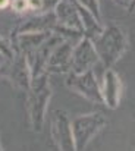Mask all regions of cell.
I'll return each instance as SVG.
<instances>
[{"instance_id":"1","label":"cell","mask_w":135,"mask_h":151,"mask_svg":"<svg viewBox=\"0 0 135 151\" xmlns=\"http://www.w3.org/2000/svg\"><path fill=\"white\" fill-rule=\"evenodd\" d=\"M92 41L98 59L106 68H110L126 49V35L123 29L118 25H109Z\"/></svg>"},{"instance_id":"6","label":"cell","mask_w":135,"mask_h":151,"mask_svg":"<svg viewBox=\"0 0 135 151\" xmlns=\"http://www.w3.org/2000/svg\"><path fill=\"white\" fill-rule=\"evenodd\" d=\"M75 6H77V9L81 12V18H82V25H84V28L87 29V37L90 38V40H94V38H97L101 32H103V29H101V27L98 25V19L95 18V16H92L94 13L88 10V9H84V6H81V4H78V3H75Z\"/></svg>"},{"instance_id":"7","label":"cell","mask_w":135,"mask_h":151,"mask_svg":"<svg viewBox=\"0 0 135 151\" xmlns=\"http://www.w3.org/2000/svg\"><path fill=\"white\" fill-rule=\"evenodd\" d=\"M56 125L60 128V138H62V148L63 150H72L74 144H72V139H71V132H69V126H68V119L63 116V114H57V120H56Z\"/></svg>"},{"instance_id":"4","label":"cell","mask_w":135,"mask_h":151,"mask_svg":"<svg viewBox=\"0 0 135 151\" xmlns=\"http://www.w3.org/2000/svg\"><path fill=\"white\" fill-rule=\"evenodd\" d=\"M98 60V54L95 47L91 44L90 38L87 37L79 43L77 50L74 53V70L77 73H84L90 70V68Z\"/></svg>"},{"instance_id":"10","label":"cell","mask_w":135,"mask_h":151,"mask_svg":"<svg viewBox=\"0 0 135 151\" xmlns=\"http://www.w3.org/2000/svg\"><path fill=\"white\" fill-rule=\"evenodd\" d=\"M131 9H135V0H132V3H131Z\"/></svg>"},{"instance_id":"5","label":"cell","mask_w":135,"mask_h":151,"mask_svg":"<svg viewBox=\"0 0 135 151\" xmlns=\"http://www.w3.org/2000/svg\"><path fill=\"white\" fill-rule=\"evenodd\" d=\"M121 97V81L119 76L113 70H107L104 75V87H103V99L109 107H116Z\"/></svg>"},{"instance_id":"3","label":"cell","mask_w":135,"mask_h":151,"mask_svg":"<svg viewBox=\"0 0 135 151\" xmlns=\"http://www.w3.org/2000/svg\"><path fill=\"white\" fill-rule=\"evenodd\" d=\"M68 85L74 91L82 94L84 97L95 101V103H103L104 101L101 90H100V87L95 81V76L91 70H87L84 73H78V75H72L68 81Z\"/></svg>"},{"instance_id":"8","label":"cell","mask_w":135,"mask_h":151,"mask_svg":"<svg viewBox=\"0 0 135 151\" xmlns=\"http://www.w3.org/2000/svg\"><path fill=\"white\" fill-rule=\"evenodd\" d=\"M84 7H87L88 10H91L94 13V16L98 19L100 18V12H98V0H79Z\"/></svg>"},{"instance_id":"2","label":"cell","mask_w":135,"mask_h":151,"mask_svg":"<svg viewBox=\"0 0 135 151\" xmlns=\"http://www.w3.org/2000/svg\"><path fill=\"white\" fill-rule=\"evenodd\" d=\"M103 125H104V117L97 113L77 119L74 122V139L77 148L82 150L91 141V138L103 128Z\"/></svg>"},{"instance_id":"9","label":"cell","mask_w":135,"mask_h":151,"mask_svg":"<svg viewBox=\"0 0 135 151\" xmlns=\"http://www.w3.org/2000/svg\"><path fill=\"white\" fill-rule=\"evenodd\" d=\"M7 4H9V0H0V9L6 7Z\"/></svg>"}]
</instances>
